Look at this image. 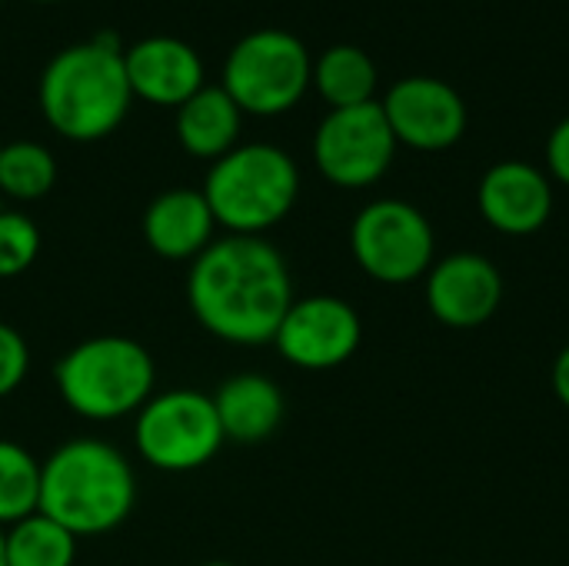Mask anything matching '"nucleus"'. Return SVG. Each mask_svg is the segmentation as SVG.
<instances>
[{
  "label": "nucleus",
  "mask_w": 569,
  "mask_h": 566,
  "mask_svg": "<svg viewBox=\"0 0 569 566\" xmlns=\"http://www.w3.org/2000/svg\"><path fill=\"white\" fill-rule=\"evenodd\" d=\"M187 304L197 324L227 344H273L277 327L293 304V280L273 244L230 234L193 260Z\"/></svg>",
  "instance_id": "nucleus-1"
},
{
  "label": "nucleus",
  "mask_w": 569,
  "mask_h": 566,
  "mask_svg": "<svg viewBox=\"0 0 569 566\" xmlns=\"http://www.w3.org/2000/svg\"><path fill=\"white\" fill-rule=\"evenodd\" d=\"M133 504V467L103 440H70L40 464V514L77 540L117 530Z\"/></svg>",
  "instance_id": "nucleus-2"
},
{
  "label": "nucleus",
  "mask_w": 569,
  "mask_h": 566,
  "mask_svg": "<svg viewBox=\"0 0 569 566\" xmlns=\"http://www.w3.org/2000/svg\"><path fill=\"white\" fill-rule=\"evenodd\" d=\"M37 100L43 120L60 137L73 143L110 137L133 103L123 70V50L107 40L63 47L43 67Z\"/></svg>",
  "instance_id": "nucleus-3"
},
{
  "label": "nucleus",
  "mask_w": 569,
  "mask_h": 566,
  "mask_svg": "<svg viewBox=\"0 0 569 566\" xmlns=\"http://www.w3.org/2000/svg\"><path fill=\"white\" fill-rule=\"evenodd\" d=\"M203 197L220 227L240 237H260L293 210L300 170L293 157L273 143H237L213 160Z\"/></svg>",
  "instance_id": "nucleus-4"
},
{
  "label": "nucleus",
  "mask_w": 569,
  "mask_h": 566,
  "mask_svg": "<svg viewBox=\"0 0 569 566\" xmlns=\"http://www.w3.org/2000/svg\"><path fill=\"white\" fill-rule=\"evenodd\" d=\"M153 357L130 337H90L57 364L60 400L83 420H120L153 397Z\"/></svg>",
  "instance_id": "nucleus-5"
},
{
  "label": "nucleus",
  "mask_w": 569,
  "mask_h": 566,
  "mask_svg": "<svg viewBox=\"0 0 569 566\" xmlns=\"http://www.w3.org/2000/svg\"><path fill=\"white\" fill-rule=\"evenodd\" d=\"M313 83V57L290 30H253L240 37L223 63V90L243 113L280 117L293 110Z\"/></svg>",
  "instance_id": "nucleus-6"
},
{
  "label": "nucleus",
  "mask_w": 569,
  "mask_h": 566,
  "mask_svg": "<svg viewBox=\"0 0 569 566\" xmlns=\"http://www.w3.org/2000/svg\"><path fill=\"white\" fill-rule=\"evenodd\" d=\"M137 454L167 474L207 467L223 447V427L213 397L200 390H167L137 410L133 424Z\"/></svg>",
  "instance_id": "nucleus-7"
},
{
  "label": "nucleus",
  "mask_w": 569,
  "mask_h": 566,
  "mask_svg": "<svg viewBox=\"0 0 569 566\" xmlns=\"http://www.w3.org/2000/svg\"><path fill=\"white\" fill-rule=\"evenodd\" d=\"M350 250L367 277L390 287L413 284L437 264L433 224L420 207L397 197L373 200L353 217Z\"/></svg>",
  "instance_id": "nucleus-8"
},
{
  "label": "nucleus",
  "mask_w": 569,
  "mask_h": 566,
  "mask_svg": "<svg viewBox=\"0 0 569 566\" xmlns=\"http://www.w3.org/2000/svg\"><path fill=\"white\" fill-rule=\"evenodd\" d=\"M397 137L380 100L330 110L313 133L317 170L343 190L373 187L397 157Z\"/></svg>",
  "instance_id": "nucleus-9"
},
{
  "label": "nucleus",
  "mask_w": 569,
  "mask_h": 566,
  "mask_svg": "<svg viewBox=\"0 0 569 566\" xmlns=\"http://www.w3.org/2000/svg\"><path fill=\"white\" fill-rule=\"evenodd\" d=\"M360 314L340 297L313 294L290 304L277 327L273 347L300 370H333L360 350Z\"/></svg>",
  "instance_id": "nucleus-10"
},
{
  "label": "nucleus",
  "mask_w": 569,
  "mask_h": 566,
  "mask_svg": "<svg viewBox=\"0 0 569 566\" xmlns=\"http://www.w3.org/2000/svg\"><path fill=\"white\" fill-rule=\"evenodd\" d=\"M397 143L437 153L460 143L470 123L467 100L440 77H403L380 100Z\"/></svg>",
  "instance_id": "nucleus-11"
},
{
  "label": "nucleus",
  "mask_w": 569,
  "mask_h": 566,
  "mask_svg": "<svg viewBox=\"0 0 569 566\" xmlns=\"http://www.w3.org/2000/svg\"><path fill=\"white\" fill-rule=\"evenodd\" d=\"M503 304V277L483 254H450L427 274V307L453 330L483 327Z\"/></svg>",
  "instance_id": "nucleus-12"
},
{
  "label": "nucleus",
  "mask_w": 569,
  "mask_h": 566,
  "mask_svg": "<svg viewBox=\"0 0 569 566\" xmlns=\"http://www.w3.org/2000/svg\"><path fill=\"white\" fill-rule=\"evenodd\" d=\"M477 207L493 230L530 237L543 230L553 214V180L537 163L500 160L480 177Z\"/></svg>",
  "instance_id": "nucleus-13"
},
{
  "label": "nucleus",
  "mask_w": 569,
  "mask_h": 566,
  "mask_svg": "<svg viewBox=\"0 0 569 566\" xmlns=\"http://www.w3.org/2000/svg\"><path fill=\"white\" fill-rule=\"evenodd\" d=\"M130 93L153 107H180L203 87V60L180 37H143L123 50Z\"/></svg>",
  "instance_id": "nucleus-14"
},
{
  "label": "nucleus",
  "mask_w": 569,
  "mask_h": 566,
  "mask_svg": "<svg viewBox=\"0 0 569 566\" xmlns=\"http://www.w3.org/2000/svg\"><path fill=\"white\" fill-rule=\"evenodd\" d=\"M213 210L203 190L173 187L150 200L143 214V240L163 260H197L213 244Z\"/></svg>",
  "instance_id": "nucleus-15"
},
{
  "label": "nucleus",
  "mask_w": 569,
  "mask_h": 566,
  "mask_svg": "<svg viewBox=\"0 0 569 566\" xmlns=\"http://www.w3.org/2000/svg\"><path fill=\"white\" fill-rule=\"evenodd\" d=\"M227 440L260 444L283 420V390L263 374H233L213 397Z\"/></svg>",
  "instance_id": "nucleus-16"
},
{
  "label": "nucleus",
  "mask_w": 569,
  "mask_h": 566,
  "mask_svg": "<svg viewBox=\"0 0 569 566\" xmlns=\"http://www.w3.org/2000/svg\"><path fill=\"white\" fill-rule=\"evenodd\" d=\"M243 110L233 103V97L223 87H200L187 103L177 107V140L190 157L200 160H220L230 153L240 140Z\"/></svg>",
  "instance_id": "nucleus-17"
},
{
  "label": "nucleus",
  "mask_w": 569,
  "mask_h": 566,
  "mask_svg": "<svg viewBox=\"0 0 569 566\" xmlns=\"http://www.w3.org/2000/svg\"><path fill=\"white\" fill-rule=\"evenodd\" d=\"M377 63L367 50L353 43H333L313 60L317 93L330 103V110L370 103L377 93Z\"/></svg>",
  "instance_id": "nucleus-18"
},
{
  "label": "nucleus",
  "mask_w": 569,
  "mask_h": 566,
  "mask_svg": "<svg viewBox=\"0 0 569 566\" xmlns=\"http://www.w3.org/2000/svg\"><path fill=\"white\" fill-rule=\"evenodd\" d=\"M77 537L40 510L7 530V566H73Z\"/></svg>",
  "instance_id": "nucleus-19"
},
{
  "label": "nucleus",
  "mask_w": 569,
  "mask_h": 566,
  "mask_svg": "<svg viewBox=\"0 0 569 566\" xmlns=\"http://www.w3.org/2000/svg\"><path fill=\"white\" fill-rule=\"evenodd\" d=\"M57 183V160L37 140H13L0 147V197L40 200Z\"/></svg>",
  "instance_id": "nucleus-20"
},
{
  "label": "nucleus",
  "mask_w": 569,
  "mask_h": 566,
  "mask_svg": "<svg viewBox=\"0 0 569 566\" xmlns=\"http://www.w3.org/2000/svg\"><path fill=\"white\" fill-rule=\"evenodd\" d=\"M40 510V464L13 440H0V527Z\"/></svg>",
  "instance_id": "nucleus-21"
},
{
  "label": "nucleus",
  "mask_w": 569,
  "mask_h": 566,
  "mask_svg": "<svg viewBox=\"0 0 569 566\" xmlns=\"http://www.w3.org/2000/svg\"><path fill=\"white\" fill-rule=\"evenodd\" d=\"M40 254V230L20 210L0 214V280H13L33 267Z\"/></svg>",
  "instance_id": "nucleus-22"
},
{
  "label": "nucleus",
  "mask_w": 569,
  "mask_h": 566,
  "mask_svg": "<svg viewBox=\"0 0 569 566\" xmlns=\"http://www.w3.org/2000/svg\"><path fill=\"white\" fill-rule=\"evenodd\" d=\"M30 370V350L20 330L10 324H0V397H10Z\"/></svg>",
  "instance_id": "nucleus-23"
},
{
  "label": "nucleus",
  "mask_w": 569,
  "mask_h": 566,
  "mask_svg": "<svg viewBox=\"0 0 569 566\" xmlns=\"http://www.w3.org/2000/svg\"><path fill=\"white\" fill-rule=\"evenodd\" d=\"M547 170L553 180L569 187V117H563L547 137Z\"/></svg>",
  "instance_id": "nucleus-24"
},
{
  "label": "nucleus",
  "mask_w": 569,
  "mask_h": 566,
  "mask_svg": "<svg viewBox=\"0 0 569 566\" xmlns=\"http://www.w3.org/2000/svg\"><path fill=\"white\" fill-rule=\"evenodd\" d=\"M553 394H557V400L563 404L569 410V344L557 354V360H553Z\"/></svg>",
  "instance_id": "nucleus-25"
},
{
  "label": "nucleus",
  "mask_w": 569,
  "mask_h": 566,
  "mask_svg": "<svg viewBox=\"0 0 569 566\" xmlns=\"http://www.w3.org/2000/svg\"><path fill=\"white\" fill-rule=\"evenodd\" d=\"M0 566H7V534L0 527Z\"/></svg>",
  "instance_id": "nucleus-26"
},
{
  "label": "nucleus",
  "mask_w": 569,
  "mask_h": 566,
  "mask_svg": "<svg viewBox=\"0 0 569 566\" xmlns=\"http://www.w3.org/2000/svg\"><path fill=\"white\" fill-rule=\"evenodd\" d=\"M200 566H233V564H223V560H213V564H200Z\"/></svg>",
  "instance_id": "nucleus-27"
},
{
  "label": "nucleus",
  "mask_w": 569,
  "mask_h": 566,
  "mask_svg": "<svg viewBox=\"0 0 569 566\" xmlns=\"http://www.w3.org/2000/svg\"><path fill=\"white\" fill-rule=\"evenodd\" d=\"M33 3H57V0H33Z\"/></svg>",
  "instance_id": "nucleus-28"
},
{
  "label": "nucleus",
  "mask_w": 569,
  "mask_h": 566,
  "mask_svg": "<svg viewBox=\"0 0 569 566\" xmlns=\"http://www.w3.org/2000/svg\"><path fill=\"white\" fill-rule=\"evenodd\" d=\"M0 214H3V197H0Z\"/></svg>",
  "instance_id": "nucleus-29"
}]
</instances>
